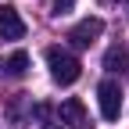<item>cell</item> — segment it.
<instances>
[{
  "instance_id": "1",
  "label": "cell",
  "mask_w": 129,
  "mask_h": 129,
  "mask_svg": "<svg viewBox=\"0 0 129 129\" xmlns=\"http://www.w3.org/2000/svg\"><path fill=\"white\" fill-rule=\"evenodd\" d=\"M47 68H50V79L57 86H72L79 75H83V64H79L75 54L61 50V47H47Z\"/></svg>"
},
{
  "instance_id": "2",
  "label": "cell",
  "mask_w": 129,
  "mask_h": 129,
  "mask_svg": "<svg viewBox=\"0 0 129 129\" xmlns=\"http://www.w3.org/2000/svg\"><path fill=\"white\" fill-rule=\"evenodd\" d=\"M97 104H101V115L108 122H115L122 115V86L115 79H104V83L97 86Z\"/></svg>"
},
{
  "instance_id": "3",
  "label": "cell",
  "mask_w": 129,
  "mask_h": 129,
  "mask_svg": "<svg viewBox=\"0 0 129 129\" xmlns=\"http://www.w3.org/2000/svg\"><path fill=\"white\" fill-rule=\"evenodd\" d=\"M61 122L68 125V129H93L90 115H86V108L79 97H68V101H61Z\"/></svg>"
},
{
  "instance_id": "4",
  "label": "cell",
  "mask_w": 129,
  "mask_h": 129,
  "mask_svg": "<svg viewBox=\"0 0 129 129\" xmlns=\"http://www.w3.org/2000/svg\"><path fill=\"white\" fill-rule=\"evenodd\" d=\"M25 36V22L11 4H0V40H22Z\"/></svg>"
},
{
  "instance_id": "5",
  "label": "cell",
  "mask_w": 129,
  "mask_h": 129,
  "mask_svg": "<svg viewBox=\"0 0 129 129\" xmlns=\"http://www.w3.org/2000/svg\"><path fill=\"white\" fill-rule=\"evenodd\" d=\"M104 32V22L101 18H83L79 25H72V32H68V40L75 43V47H90L97 36Z\"/></svg>"
},
{
  "instance_id": "6",
  "label": "cell",
  "mask_w": 129,
  "mask_h": 129,
  "mask_svg": "<svg viewBox=\"0 0 129 129\" xmlns=\"http://www.w3.org/2000/svg\"><path fill=\"white\" fill-rule=\"evenodd\" d=\"M104 68L108 72H125L129 68V50L125 47H111V50L104 54Z\"/></svg>"
},
{
  "instance_id": "7",
  "label": "cell",
  "mask_w": 129,
  "mask_h": 129,
  "mask_svg": "<svg viewBox=\"0 0 129 129\" xmlns=\"http://www.w3.org/2000/svg\"><path fill=\"white\" fill-rule=\"evenodd\" d=\"M4 68H7V75L22 79V75L29 72V54H25V50H14V54L7 57V64H4Z\"/></svg>"
},
{
  "instance_id": "8",
  "label": "cell",
  "mask_w": 129,
  "mask_h": 129,
  "mask_svg": "<svg viewBox=\"0 0 129 129\" xmlns=\"http://www.w3.org/2000/svg\"><path fill=\"white\" fill-rule=\"evenodd\" d=\"M75 7V0H54V11L57 14H64V11H72Z\"/></svg>"
},
{
  "instance_id": "9",
  "label": "cell",
  "mask_w": 129,
  "mask_h": 129,
  "mask_svg": "<svg viewBox=\"0 0 129 129\" xmlns=\"http://www.w3.org/2000/svg\"><path fill=\"white\" fill-rule=\"evenodd\" d=\"M54 129H57V125H54Z\"/></svg>"
}]
</instances>
